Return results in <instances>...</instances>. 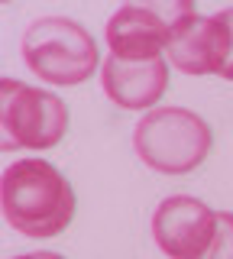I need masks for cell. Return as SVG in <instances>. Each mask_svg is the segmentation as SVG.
<instances>
[{
    "label": "cell",
    "mask_w": 233,
    "mask_h": 259,
    "mask_svg": "<svg viewBox=\"0 0 233 259\" xmlns=\"http://www.w3.org/2000/svg\"><path fill=\"white\" fill-rule=\"evenodd\" d=\"M0 207L7 224L23 237H59L75 217V188L52 162L17 159L0 175Z\"/></svg>",
    "instance_id": "obj_1"
},
{
    "label": "cell",
    "mask_w": 233,
    "mask_h": 259,
    "mask_svg": "<svg viewBox=\"0 0 233 259\" xmlns=\"http://www.w3.org/2000/svg\"><path fill=\"white\" fill-rule=\"evenodd\" d=\"M20 52L29 71L49 84H81L98 68L94 36L68 16H39L36 23H29Z\"/></svg>",
    "instance_id": "obj_2"
},
{
    "label": "cell",
    "mask_w": 233,
    "mask_h": 259,
    "mask_svg": "<svg viewBox=\"0 0 233 259\" xmlns=\"http://www.w3.org/2000/svg\"><path fill=\"white\" fill-rule=\"evenodd\" d=\"M214 133L204 117L184 107H152L133 126L136 156L165 175L195 172L207 159Z\"/></svg>",
    "instance_id": "obj_3"
},
{
    "label": "cell",
    "mask_w": 233,
    "mask_h": 259,
    "mask_svg": "<svg viewBox=\"0 0 233 259\" xmlns=\"http://www.w3.org/2000/svg\"><path fill=\"white\" fill-rule=\"evenodd\" d=\"M195 13V4H123L107 20L110 55L123 62H146L165 55L172 29L181 16Z\"/></svg>",
    "instance_id": "obj_4"
},
{
    "label": "cell",
    "mask_w": 233,
    "mask_h": 259,
    "mask_svg": "<svg viewBox=\"0 0 233 259\" xmlns=\"http://www.w3.org/2000/svg\"><path fill=\"white\" fill-rule=\"evenodd\" d=\"M217 230V210L188 194H172L152 214V237L168 259H204Z\"/></svg>",
    "instance_id": "obj_5"
},
{
    "label": "cell",
    "mask_w": 233,
    "mask_h": 259,
    "mask_svg": "<svg viewBox=\"0 0 233 259\" xmlns=\"http://www.w3.org/2000/svg\"><path fill=\"white\" fill-rule=\"evenodd\" d=\"M7 130L17 149H52L68 130V107L59 94L20 84L7 104Z\"/></svg>",
    "instance_id": "obj_6"
},
{
    "label": "cell",
    "mask_w": 233,
    "mask_h": 259,
    "mask_svg": "<svg viewBox=\"0 0 233 259\" xmlns=\"http://www.w3.org/2000/svg\"><path fill=\"white\" fill-rule=\"evenodd\" d=\"M168 62L184 75H220L230 52V36L220 16H201L198 10L181 16L168 39Z\"/></svg>",
    "instance_id": "obj_7"
},
{
    "label": "cell",
    "mask_w": 233,
    "mask_h": 259,
    "mask_svg": "<svg viewBox=\"0 0 233 259\" xmlns=\"http://www.w3.org/2000/svg\"><path fill=\"white\" fill-rule=\"evenodd\" d=\"M101 84L107 97L123 110H149L162 101L168 88V62L165 55L146 62H123L110 55L101 68Z\"/></svg>",
    "instance_id": "obj_8"
},
{
    "label": "cell",
    "mask_w": 233,
    "mask_h": 259,
    "mask_svg": "<svg viewBox=\"0 0 233 259\" xmlns=\"http://www.w3.org/2000/svg\"><path fill=\"white\" fill-rule=\"evenodd\" d=\"M204 259H233V214L230 210L217 214V230H214L211 249L204 253Z\"/></svg>",
    "instance_id": "obj_9"
},
{
    "label": "cell",
    "mask_w": 233,
    "mask_h": 259,
    "mask_svg": "<svg viewBox=\"0 0 233 259\" xmlns=\"http://www.w3.org/2000/svg\"><path fill=\"white\" fill-rule=\"evenodd\" d=\"M20 84L23 81H17V78H0V152H13L17 149L10 130H7V104L13 101V94L20 91Z\"/></svg>",
    "instance_id": "obj_10"
},
{
    "label": "cell",
    "mask_w": 233,
    "mask_h": 259,
    "mask_svg": "<svg viewBox=\"0 0 233 259\" xmlns=\"http://www.w3.org/2000/svg\"><path fill=\"white\" fill-rule=\"evenodd\" d=\"M217 16H220V23L227 26V36H230V52H227V62H223V68H220V78L233 81V7H227V10H220Z\"/></svg>",
    "instance_id": "obj_11"
},
{
    "label": "cell",
    "mask_w": 233,
    "mask_h": 259,
    "mask_svg": "<svg viewBox=\"0 0 233 259\" xmlns=\"http://www.w3.org/2000/svg\"><path fill=\"white\" fill-rule=\"evenodd\" d=\"M13 259H65V256L52 253V249H39V253H23V256H13Z\"/></svg>",
    "instance_id": "obj_12"
}]
</instances>
